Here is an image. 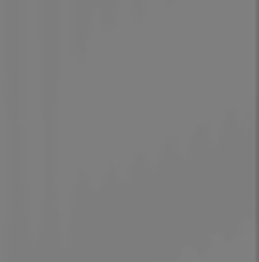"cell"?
<instances>
[{
  "label": "cell",
  "instance_id": "cell-2",
  "mask_svg": "<svg viewBox=\"0 0 259 262\" xmlns=\"http://www.w3.org/2000/svg\"><path fill=\"white\" fill-rule=\"evenodd\" d=\"M123 7V0H93V13L99 22H114Z\"/></svg>",
  "mask_w": 259,
  "mask_h": 262
},
{
  "label": "cell",
  "instance_id": "cell-1",
  "mask_svg": "<svg viewBox=\"0 0 259 262\" xmlns=\"http://www.w3.org/2000/svg\"><path fill=\"white\" fill-rule=\"evenodd\" d=\"M93 22H96L93 0H71V40H74V47L83 43V37L90 34Z\"/></svg>",
  "mask_w": 259,
  "mask_h": 262
},
{
  "label": "cell",
  "instance_id": "cell-3",
  "mask_svg": "<svg viewBox=\"0 0 259 262\" xmlns=\"http://www.w3.org/2000/svg\"><path fill=\"white\" fill-rule=\"evenodd\" d=\"M123 4H130V7H133V10H142V7L148 4V0H123Z\"/></svg>",
  "mask_w": 259,
  "mask_h": 262
}]
</instances>
